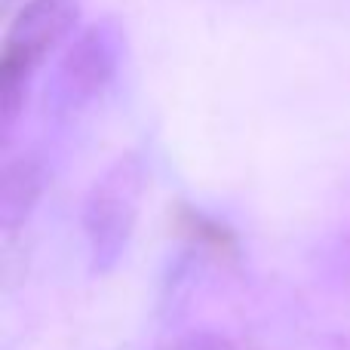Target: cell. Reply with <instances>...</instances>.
Returning a JSON list of instances; mask_svg holds the SVG:
<instances>
[{
    "label": "cell",
    "instance_id": "6da1fadb",
    "mask_svg": "<svg viewBox=\"0 0 350 350\" xmlns=\"http://www.w3.org/2000/svg\"><path fill=\"white\" fill-rule=\"evenodd\" d=\"M77 0H31L12 22L3 46V90H16L25 74L74 22Z\"/></svg>",
    "mask_w": 350,
    "mask_h": 350
}]
</instances>
